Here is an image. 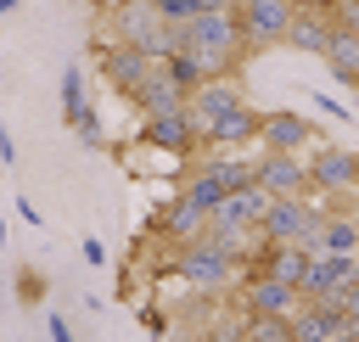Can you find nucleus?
<instances>
[{
  "mask_svg": "<svg viewBox=\"0 0 359 342\" xmlns=\"http://www.w3.org/2000/svg\"><path fill=\"white\" fill-rule=\"evenodd\" d=\"M174 269H180V280L196 286V292H224V286L236 280V258H230L224 247H213L208 235H202V241H185Z\"/></svg>",
  "mask_w": 359,
  "mask_h": 342,
  "instance_id": "3",
  "label": "nucleus"
},
{
  "mask_svg": "<svg viewBox=\"0 0 359 342\" xmlns=\"http://www.w3.org/2000/svg\"><path fill=\"white\" fill-rule=\"evenodd\" d=\"M258 185H264L269 196H309V163H297L292 151H264Z\"/></svg>",
  "mask_w": 359,
  "mask_h": 342,
  "instance_id": "12",
  "label": "nucleus"
},
{
  "mask_svg": "<svg viewBox=\"0 0 359 342\" xmlns=\"http://www.w3.org/2000/svg\"><path fill=\"white\" fill-rule=\"evenodd\" d=\"M337 342H359V331H342V336H337Z\"/></svg>",
  "mask_w": 359,
  "mask_h": 342,
  "instance_id": "37",
  "label": "nucleus"
},
{
  "mask_svg": "<svg viewBox=\"0 0 359 342\" xmlns=\"http://www.w3.org/2000/svg\"><path fill=\"white\" fill-rule=\"evenodd\" d=\"M0 168H17V140H11L6 123H0Z\"/></svg>",
  "mask_w": 359,
  "mask_h": 342,
  "instance_id": "30",
  "label": "nucleus"
},
{
  "mask_svg": "<svg viewBox=\"0 0 359 342\" xmlns=\"http://www.w3.org/2000/svg\"><path fill=\"white\" fill-rule=\"evenodd\" d=\"M320 252H359V224L348 213H320Z\"/></svg>",
  "mask_w": 359,
  "mask_h": 342,
  "instance_id": "18",
  "label": "nucleus"
},
{
  "mask_svg": "<svg viewBox=\"0 0 359 342\" xmlns=\"http://www.w3.org/2000/svg\"><path fill=\"white\" fill-rule=\"evenodd\" d=\"M320 62L331 67V78H337V84H353V90H359V28L331 22V45H325V56H320Z\"/></svg>",
  "mask_w": 359,
  "mask_h": 342,
  "instance_id": "14",
  "label": "nucleus"
},
{
  "mask_svg": "<svg viewBox=\"0 0 359 342\" xmlns=\"http://www.w3.org/2000/svg\"><path fill=\"white\" fill-rule=\"evenodd\" d=\"M309 185L314 191H353L359 185V151L348 146H320L309 163Z\"/></svg>",
  "mask_w": 359,
  "mask_h": 342,
  "instance_id": "8",
  "label": "nucleus"
},
{
  "mask_svg": "<svg viewBox=\"0 0 359 342\" xmlns=\"http://www.w3.org/2000/svg\"><path fill=\"white\" fill-rule=\"evenodd\" d=\"M297 303H303V292H292V286H280V280H269V275H247V286H241V314L292 320Z\"/></svg>",
  "mask_w": 359,
  "mask_h": 342,
  "instance_id": "7",
  "label": "nucleus"
},
{
  "mask_svg": "<svg viewBox=\"0 0 359 342\" xmlns=\"http://www.w3.org/2000/svg\"><path fill=\"white\" fill-rule=\"evenodd\" d=\"M314 107H320V112H331V118H348V107H342V101H331V95H314Z\"/></svg>",
  "mask_w": 359,
  "mask_h": 342,
  "instance_id": "33",
  "label": "nucleus"
},
{
  "mask_svg": "<svg viewBox=\"0 0 359 342\" xmlns=\"http://www.w3.org/2000/svg\"><path fill=\"white\" fill-rule=\"evenodd\" d=\"M342 314H348V331H359V280L342 292Z\"/></svg>",
  "mask_w": 359,
  "mask_h": 342,
  "instance_id": "29",
  "label": "nucleus"
},
{
  "mask_svg": "<svg viewBox=\"0 0 359 342\" xmlns=\"http://www.w3.org/2000/svg\"><path fill=\"white\" fill-rule=\"evenodd\" d=\"M151 67H157V62H151L146 50H135L129 39H112V45L101 50V78H107L112 90H123V95H135V90L151 78Z\"/></svg>",
  "mask_w": 359,
  "mask_h": 342,
  "instance_id": "6",
  "label": "nucleus"
},
{
  "mask_svg": "<svg viewBox=\"0 0 359 342\" xmlns=\"http://www.w3.org/2000/svg\"><path fill=\"white\" fill-rule=\"evenodd\" d=\"M230 11L241 22L247 50H269V45H286L292 17H297V0H230Z\"/></svg>",
  "mask_w": 359,
  "mask_h": 342,
  "instance_id": "2",
  "label": "nucleus"
},
{
  "mask_svg": "<svg viewBox=\"0 0 359 342\" xmlns=\"http://www.w3.org/2000/svg\"><path fill=\"white\" fill-rule=\"evenodd\" d=\"M202 342H241V331H230V325H219V331H208Z\"/></svg>",
  "mask_w": 359,
  "mask_h": 342,
  "instance_id": "34",
  "label": "nucleus"
},
{
  "mask_svg": "<svg viewBox=\"0 0 359 342\" xmlns=\"http://www.w3.org/2000/svg\"><path fill=\"white\" fill-rule=\"evenodd\" d=\"M286 45H292V50H309V56H325V45H331V22H325L320 11H303V6H297Z\"/></svg>",
  "mask_w": 359,
  "mask_h": 342,
  "instance_id": "15",
  "label": "nucleus"
},
{
  "mask_svg": "<svg viewBox=\"0 0 359 342\" xmlns=\"http://www.w3.org/2000/svg\"><path fill=\"white\" fill-rule=\"evenodd\" d=\"M157 67H163V73H168V78H174L185 95H196V90L208 84V73H202V62H196L191 50H174V56H168V62H157Z\"/></svg>",
  "mask_w": 359,
  "mask_h": 342,
  "instance_id": "21",
  "label": "nucleus"
},
{
  "mask_svg": "<svg viewBox=\"0 0 359 342\" xmlns=\"http://www.w3.org/2000/svg\"><path fill=\"white\" fill-rule=\"evenodd\" d=\"M129 101L140 107V118H146V123H151V118H174V112H185V107H191V95H185L163 67H151V78H146Z\"/></svg>",
  "mask_w": 359,
  "mask_h": 342,
  "instance_id": "10",
  "label": "nucleus"
},
{
  "mask_svg": "<svg viewBox=\"0 0 359 342\" xmlns=\"http://www.w3.org/2000/svg\"><path fill=\"white\" fill-rule=\"evenodd\" d=\"M286 325H292V342H337L348 331V314H342V297H303Z\"/></svg>",
  "mask_w": 359,
  "mask_h": 342,
  "instance_id": "5",
  "label": "nucleus"
},
{
  "mask_svg": "<svg viewBox=\"0 0 359 342\" xmlns=\"http://www.w3.org/2000/svg\"><path fill=\"white\" fill-rule=\"evenodd\" d=\"M224 107H241V90L236 84H224V78H208L196 95H191V118L196 123H208L213 112H224Z\"/></svg>",
  "mask_w": 359,
  "mask_h": 342,
  "instance_id": "17",
  "label": "nucleus"
},
{
  "mask_svg": "<svg viewBox=\"0 0 359 342\" xmlns=\"http://www.w3.org/2000/svg\"><path fill=\"white\" fill-rule=\"evenodd\" d=\"M157 17H163L168 28H185V22L202 17V0H157Z\"/></svg>",
  "mask_w": 359,
  "mask_h": 342,
  "instance_id": "24",
  "label": "nucleus"
},
{
  "mask_svg": "<svg viewBox=\"0 0 359 342\" xmlns=\"http://www.w3.org/2000/svg\"><path fill=\"white\" fill-rule=\"evenodd\" d=\"M140 320H146V331H151V336H168V314H163V308H146Z\"/></svg>",
  "mask_w": 359,
  "mask_h": 342,
  "instance_id": "31",
  "label": "nucleus"
},
{
  "mask_svg": "<svg viewBox=\"0 0 359 342\" xmlns=\"http://www.w3.org/2000/svg\"><path fill=\"white\" fill-rule=\"evenodd\" d=\"M17 297H22V303H39V297H45V280H39L34 264H22V275H17Z\"/></svg>",
  "mask_w": 359,
  "mask_h": 342,
  "instance_id": "26",
  "label": "nucleus"
},
{
  "mask_svg": "<svg viewBox=\"0 0 359 342\" xmlns=\"http://www.w3.org/2000/svg\"><path fill=\"white\" fill-rule=\"evenodd\" d=\"M157 230H163V235H174V241L185 247V241H202V235H208V213H202V207H191V202H174V207L157 219Z\"/></svg>",
  "mask_w": 359,
  "mask_h": 342,
  "instance_id": "16",
  "label": "nucleus"
},
{
  "mask_svg": "<svg viewBox=\"0 0 359 342\" xmlns=\"http://www.w3.org/2000/svg\"><path fill=\"white\" fill-rule=\"evenodd\" d=\"M174 50H191L196 62H202V73L208 78H230L252 50H247V39H241V22H236V11L230 6H219V11H202L196 22H185V28H174Z\"/></svg>",
  "mask_w": 359,
  "mask_h": 342,
  "instance_id": "1",
  "label": "nucleus"
},
{
  "mask_svg": "<svg viewBox=\"0 0 359 342\" xmlns=\"http://www.w3.org/2000/svg\"><path fill=\"white\" fill-rule=\"evenodd\" d=\"M79 252H84V264H90V269H107V241H101V235H84V241H79Z\"/></svg>",
  "mask_w": 359,
  "mask_h": 342,
  "instance_id": "27",
  "label": "nucleus"
},
{
  "mask_svg": "<svg viewBox=\"0 0 359 342\" xmlns=\"http://www.w3.org/2000/svg\"><path fill=\"white\" fill-rule=\"evenodd\" d=\"M180 202H191V207H202V213L213 219V213H219V202H224V185H219V179H213L208 168H196V174L185 179V191H180Z\"/></svg>",
  "mask_w": 359,
  "mask_h": 342,
  "instance_id": "20",
  "label": "nucleus"
},
{
  "mask_svg": "<svg viewBox=\"0 0 359 342\" xmlns=\"http://www.w3.org/2000/svg\"><path fill=\"white\" fill-rule=\"evenodd\" d=\"M56 90H62V123L73 129V123L84 118V107H90V95H84V67H79V62H67V67H62V84H56Z\"/></svg>",
  "mask_w": 359,
  "mask_h": 342,
  "instance_id": "19",
  "label": "nucleus"
},
{
  "mask_svg": "<svg viewBox=\"0 0 359 342\" xmlns=\"http://www.w3.org/2000/svg\"><path fill=\"white\" fill-rule=\"evenodd\" d=\"M314 219H320V213H314L309 196H275L269 213H264V224H258V241H264V247H297Z\"/></svg>",
  "mask_w": 359,
  "mask_h": 342,
  "instance_id": "4",
  "label": "nucleus"
},
{
  "mask_svg": "<svg viewBox=\"0 0 359 342\" xmlns=\"http://www.w3.org/2000/svg\"><path fill=\"white\" fill-rule=\"evenodd\" d=\"M140 140H146V146H157V151L191 157V151L202 146V129H196V118H191V107H185V112H174V118H151V123L140 129Z\"/></svg>",
  "mask_w": 359,
  "mask_h": 342,
  "instance_id": "9",
  "label": "nucleus"
},
{
  "mask_svg": "<svg viewBox=\"0 0 359 342\" xmlns=\"http://www.w3.org/2000/svg\"><path fill=\"white\" fill-rule=\"evenodd\" d=\"M241 342H292V325H286V320L247 314V325H241Z\"/></svg>",
  "mask_w": 359,
  "mask_h": 342,
  "instance_id": "23",
  "label": "nucleus"
},
{
  "mask_svg": "<svg viewBox=\"0 0 359 342\" xmlns=\"http://www.w3.org/2000/svg\"><path fill=\"white\" fill-rule=\"evenodd\" d=\"M208 174L224 185V196L230 191H247L252 179H258V168H247V163H230V157H219V163H208Z\"/></svg>",
  "mask_w": 359,
  "mask_h": 342,
  "instance_id": "22",
  "label": "nucleus"
},
{
  "mask_svg": "<svg viewBox=\"0 0 359 342\" xmlns=\"http://www.w3.org/2000/svg\"><path fill=\"white\" fill-rule=\"evenodd\" d=\"M0 252H6V219H0Z\"/></svg>",
  "mask_w": 359,
  "mask_h": 342,
  "instance_id": "38",
  "label": "nucleus"
},
{
  "mask_svg": "<svg viewBox=\"0 0 359 342\" xmlns=\"http://www.w3.org/2000/svg\"><path fill=\"white\" fill-rule=\"evenodd\" d=\"M163 342H196V336H185V331H180V336H163Z\"/></svg>",
  "mask_w": 359,
  "mask_h": 342,
  "instance_id": "36",
  "label": "nucleus"
},
{
  "mask_svg": "<svg viewBox=\"0 0 359 342\" xmlns=\"http://www.w3.org/2000/svg\"><path fill=\"white\" fill-rule=\"evenodd\" d=\"M258 140H264V151H292V157H297V151L314 140V123H309L303 112H264Z\"/></svg>",
  "mask_w": 359,
  "mask_h": 342,
  "instance_id": "13",
  "label": "nucleus"
},
{
  "mask_svg": "<svg viewBox=\"0 0 359 342\" xmlns=\"http://www.w3.org/2000/svg\"><path fill=\"white\" fill-rule=\"evenodd\" d=\"M17 6H22V0H0V17H17Z\"/></svg>",
  "mask_w": 359,
  "mask_h": 342,
  "instance_id": "35",
  "label": "nucleus"
},
{
  "mask_svg": "<svg viewBox=\"0 0 359 342\" xmlns=\"http://www.w3.org/2000/svg\"><path fill=\"white\" fill-rule=\"evenodd\" d=\"M73 135H79V146H107V135H101V112L84 107V118L73 123Z\"/></svg>",
  "mask_w": 359,
  "mask_h": 342,
  "instance_id": "25",
  "label": "nucleus"
},
{
  "mask_svg": "<svg viewBox=\"0 0 359 342\" xmlns=\"http://www.w3.org/2000/svg\"><path fill=\"white\" fill-rule=\"evenodd\" d=\"M45 336H50V342H79V336H73V325H67L62 314H45Z\"/></svg>",
  "mask_w": 359,
  "mask_h": 342,
  "instance_id": "28",
  "label": "nucleus"
},
{
  "mask_svg": "<svg viewBox=\"0 0 359 342\" xmlns=\"http://www.w3.org/2000/svg\"><path fill=\"white\" fill-rule=\"evenodd\" d=\"M196 129H202V140H213V146H241V140H258L264 112H252V107L241 101V107L213 112V118H208V123H196Z\"/></svg>",
  "mask_w": 359,
  "mask_h": 342,
  "instance_id": "11",
  "label": "nucleus"
},
{
  "mask_svg": "<svg viewBox=\"0 0 359 342\" xmlns=\"http://www.w3.org/2000/svg\"><path fill=\"white\" fill-rule=\"evenodd\" d=\"M17 219H28V224H45V219H39V207H34V196H17Z\"/></svg>",
  "mask_w": 359,
  "mask_h": 342,
  "instance_id": "32",
  "label": "nucleus"
}]
</instances>
